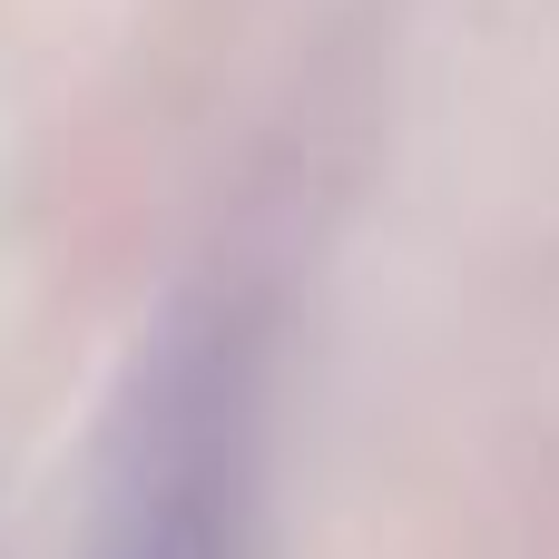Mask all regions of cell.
I'll return each mask as SVG.
<instances>
[{"mask_svg": "<svg viewBox=\"0 0 559 559\" xmlns=\"http://www.w3.org/2000/svg\"><path fill=\"white\" fill-rule=\"evenodd\" d=\"M108 559H226V462H216L206 393H177L157 413V442L138 452Z\"/></svg>", "mask_w": 559, "mask_h": 559, "instance_id": "cell-1", "label": "cell"}]
</instances>
